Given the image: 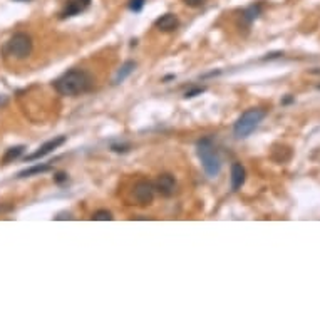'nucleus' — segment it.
I'll return each mask as SVG.
<instances>
[{
	"label": "nucleus",
	"mask_w": 320,
	"mask_h": 320,
	"mask_svg": "<svg viewBox=\"0 0 320 320\" xmlns=\"http://www.w3.org/2000/svg\"><path fill=\"white\" fill-rule=\"evenodd\" d=\"M260 13H262V5H260V3H257V5H250L248 8H245L243 13H241V19H243L246 24H251Z\"/></svg>",
	"instance_id": "4468645a"
},
{
	"label": "nucleus",
	"mask_w": 320,
	"mask_h": 320,
	"mask_svg": "<svg viewBox=\"0 0 320 320\" xmlns=\"http://www.w3.org/2000/svg\"><path fill=\"white\" fill-rule=\"evenodd\" d=\"M25 151V146H13V148H8L5 151V154H3V158H2V163L3 164H10L12 161H15L17 158H20L22 156V153Z\"/></svg>",
	"instance_id": "ddd939ff"
},
{
	"label": "nucleus",
	"mask_w": 320,
	"mask_h": 320,
	"mask_svg": "<svg viewBox=\"0 0 320 320\" xmlns=\"http://www.w3.org/2000/svg\"><path fill=\"white\" fill-rule=\"evenodd\" d=\"M134 69H136V62L134 61H127V62H124L121 66V69L117 71V74H116V77H114V81H112V84H121V82H124L127 77H129L132 72H134Z\"/></svg>",
	"instance_id": "9b49d317"
},
{
	"label": "nucleus",
	"mask_w": 320,
	"mask_h": 320,
	"mask_svg": "<svg viewBox=\"0 0 320 320\" xmlns=\"http://www.w3.org/2000/svg\"><path fill=\"white\" fill-rule=\"evenodd\" d=\"M3 54L13 59H25L32 52V39L24 32H17L3 45Z\"/></svg>",
	"instance_id": "20e7f679"
},
{
	"label": "nucleus",
	"mask_w": 320,
	"mask_h": 320,
	"mask_svg": "<svg viewBox=\"0 0 320 320\" xmlns=\"http://www.w3.org/2000/svg\"><path fill=\"white\" fill-rule=\"evenodd\" d=\"M205 88H195V89H191V91H186L185 93V99H193V98H196V96H201L205 93Z\"/></svg>",
	"instance_id": "f3484780"
},
{
	"label": "nucleus",
	"mask_w": 320,
	"mask_h": 320,
	"mask_svg": "<svg viewBox=\"0 0 320 320\" xmlns=\"http://www.w3.org/2000/svg\"><path fill=\"white\" fill-rule=\"evenodd\" d=\"M154 190H156L161 196H164V198H171V196H175V193L178 191V183L175 180V176L168 175V173L159 175L156 178V181H154Z\"/></svg>",
	"instance_id": "423d86ee"
},
{
	"label": "nucleus",
	"mask_w": 320,
	"mask_h": 320,
	"mask_svg": "<svg viewBox=\"0 0 320 320\" xmlns=\"http://www.w3.org/2000/svg\"><path fill=\"white\" fill-rule=\"evenodd\" d=\"M52 170V166L50 164H35V166L32 168H27V170L20 171L17 178H27V176H34V175H42V173H47Z\"/></svg>",
	"instance_id": "f8f14e48"
},
{
	"label": "nucleus",
	"mask_w": 320,
	"mask_h": 320,
	"mask_svg": "<svg viewBox=\"0 0 320 320\" xmlns=\"http://www.w3.org/2000/svg\"><path fill=\"white\" fill-rule=\"evenodd\" d=\"M54 181H56V183H64V181H67V175H66V173H57V175L54 176Z\"/></svg>",
	"instance_id": "aec40b11"
},
{
	"label": "nucleus",
	"mask_w": 320,
	"mask_h": 320,
	"mask_svg": "<svg viewBox=\"0 0 320 320\" xmlns=\"http://www.w3.org/2000/svg\"><path fill=\"white\" fill-rule=\"evenodd\" d=\"M246 180V171L241 163H233L231 164V190L238 191Z\"/></svg>",
	"instance_id": "1a4fd4ad"
},
{
	"label": "nucleus",
	"mask_w": 320,
	"mask_h": 320,
	"mask_svg": "<svg viewBox=\"0 0 320 320\" xmlns=\"http://www.w3.org/2000/svg\"><path fill=\"white\" fill-rule=\"evenodd\" d=\"M146 0H129V10L131 12H141L144 7Z\"/></svg>",
	"instance_id": "dca6fc26"
},
{
	"label": "nucleus",
	"mask_w": 320,
	"mask_h": 320,
	"mask_svg": "<svg viewBox=\"0 0 320 320\" xmlns=\"http://www.w3.org/2000/svg\"><path fill=\"white\" fill-rule=\"evenodd\" d=\"M183 2H185V5L196 8V7H201V5H203V3L207 2V0H183Z\"/></svg>",
	"instance_id": "6ab92c4d"
},
{
	"label": "nucleus",
	"mask_w": 320,
	"mask_h": 320,
	"mask_svg": "<svg viewBox=\"0 0 320 320\" xmlns=\"http://www.w3.org/2000/svg\"><path fill=\"white\" fill-rule=\"evenodd\" d=\"M91 0H69L66 3V8L61 12V19H67V17H74L77 13L84 12L89 7Z\"/></svg>",
	"instance_id": "6e6552de"
},
{
	"label": "nucleus",
	"mask_w": 320,
	"mask_h": 320,
	"mask_svg": "<svg viewBox=\"0 0 320 320\" xmlns=\"http://www.w3.org/2000/svg\"><path fill=\"white\" fill-rule=\"evenodd\" d=\"M290 103H294V98H292V96H287V98L282 101V104H290Z\"/></svg>",
	"instance_id": "4be33fe9"
},
{
	"label": "nucleus",
	"mask_w": 320,
	"mask_h": 320,
	"mask_svg": "<svg viewBox=\"0 0 320 320\" xmlns=\"http://www.w3.org/2000/svg\"><path fill=\"white\" fill-rule=\"evenodd\" d=\"M154 193H156V190H154V183L151 181H138L134 185V188H132V201H134L136 205H139V207H146V205H151L154 200Z\"/></svg>",
	"instance_id": "39448f33"
},
{
	"label": "nucleus",
	"mask_w": 320,
	"mask_h": 320,
	"mask_svg": "<svg viewBox=\"0 0 320 320\" xmlns=\"http://www.w3.org/2000/svg\"><path fill=\"white\" fill-rule=\"evenodd\" d=\"M56 220H72V216H71V213H64V214H59V216H56Z\"/></svg>",
	"instance_id": "412c9836"
},
{
	"label": "nucleus",
	"mask_w": 320,
	"mask_h": 320,
	"mask_svg": "<svg viewBox=\"0 0 320 320\" xmlns=\"http://www.w3.org/2000/svg\"><path fill=\"white\" fill-rule=\"evenodd\" d=\"M310 74H317V76H320V67H317V69H312V71H310Z\"/></svg>",
	"instance_id": "5701e85b"
},
{
	"label": "nucleus",
	"mask_w": 320,
	"mask_h": 320,
	"mask_svg": "<svg viewBox=\"0 0 320 320\" xmlns=\"http://www.w3.org/2000/svg\"><path fill=\"white\" fill-rule=\"evenodd\" d=\"M94 86V77L88 71L82 69H72L67 71L54 82V88L61 96H69L76 98L84 93H89Z\"/></svg>",
	"instance_id": "f257e3e1"
},
{
	"label": "nucleus",
	"mask_w": 320,
	"mask_h": 320,
	"mask_svg": "<svg viewBox=\"0 0 320 320\" xmlns=\"http://www.w3.org/2000/svg\"><path fill=\"white\" fill-rule=\"evenodd\" d=\"M17 2H29V0H17Z\"/></svg>",
	"instance_id": "b1692460"
},
{
	"label": "nucleus",
	"mask_w": 320,
	"mask_h": 320,
	"mask_svg": "<svg viewBox=\"0 0 320 320\" xmlns=\"http://www.w3.org/2000/svg\"><path fill=\"white\" fill-rule=\"evenodd\" d=\"M66 141H67L66 136H57V138L47 141V143H44L37 151H34L32 154H29V156L25 158V161H35V159H40V158L47 156V154L52 153L54 149L61 148V146H62L64 143H66Z\"/></svg>",
	"instance_id": "0eeeda50"
},
{
	"label": "nucleus",
	"mask_w": 320,
	"mask_h": 320,
	"mask_svg": "<svg viewBox=\"0 0 320 320\" xmlns=\"http://www.w3.org/2000/svg\"><path fill=\"white\" fill-rule=\"evenodd\" d=\"M156 29L161 30V32H173L178 29V25H180V20H178V17L175 13H164L161 15L159 19L156 20Z\"/></svg>",
	"instance_id": "9d476101"
},
{
	"label": "nucleus",
	"mask_w": 320,
	"mask_h": 320,
	"mask_svg": "<svg viewBox=\"0 0 320 320\" xmlns=\"http://www.w3.org/2000/svg\"><path fill=\"white\" fill-rule=\"evenodd\" d=\"M265 116H267V111L262 107L246 109V111L238 117V121L235 122V126H233V134H235V138H238V139L248 138L251 132L260 126V122L265 119Z\"/></svg>",
	"instance_id": "7ed1b4c3"
},
{
	"label": "nucleus",
	"mask_w": 320,
	"mask_h": 320,
	"mask_svg": "<svg viewBox=\"0 0 320 320\" xmlns=\"http://www.w3.org/2000/svg\"><path fill=\"white\" fill-rule=\"evenodd\" d=\"M91 220H93V221H111L112 220V213L107 212V210H98V212L93 213Z\"/></svg>",
	"instance_id": "2eb2a0df"
},
{
	"label": "nucleus",
	"mask_w": 320,
	"mask_h": 320,
	"mask_svg": "<svg viewBox=\"0 0 320 320\" xmlns=\"http://www.w3.org/2000/svg\"><path fill=\"white\" fill-rule=\"evenodd\" d=\"M196 153L201 164H203V170L210 178H216L221 171V159L220 154L216 151V146L213 144V141L210 138H203L198 141L196 144Z\"/></svg>",
	"instance_id": "f03ea898"
},
{
	"label": "nucleus",
	"mask_w": 320,
	"mask_h": 320,
	"mask_svg": "<svg viewBox=\"0 0 320 320\" xmlns=\"http://www.w3.org/2000/svg\"><path fill=\"white\" fill-rule=\"evenodd\" d=\"M283 56V52L282 50H275V52H270V54H267L262 61H273V59H280Z\"/></svg>",
	"instance_id": "a211bd4d"
}]
</instances>
